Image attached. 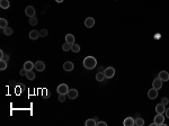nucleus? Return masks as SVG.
<instances>
[{
  "instance_id": "obj_1",
  "label": "nucleus",
  "mask_w": 169,
  "mask_h": 126,
  "mask_svg": "<svg viewBox=\"0 0 169 126\" xmlns=\"http://www.w3.org/2000/svg\"><path fill=\"white\" fill-rule=\"evenodd\" d=\"M96 65H97V60L95 59L94 56H87V57H84V60H83V67L86 68V69L91 70V69H94V68H96Z\"/></svg>"
},
{
  "instance_id": "obj_2",
  "label": "nucleus",
  "mask_w": 169,
  "mask_h": 126,
  "mask_svg": "<svg viewBox=\"0 0 169 126\" xmlns=\"http://www.w3.org/2000/svg\"><path fill=\"white\" fill-rule=\"evenodd\" d=\"M104 74H105V77H106L107 79H110V78H113L115 76V69L113 67H108V68L105 69Z\"/></svg>"
},
{
  "instance_id": "obj_3",
  "label": "nucleus",
  "mask_w": 169,
  "mask_h": 126,
  "mask_svg": "<svg viewBox=\"0 0 169 126\" xmlns=\"http://www.w3.org/2000/svg\"><path fill=\"white\" fill-rule=\"evenodd\" d=\"M162 81L160 78H157V79H154L153 80V82H152V88H154V89H157V90H159V89H161V87H162Z\"/></svg>"
},
{
  "instance_id": "obj_4",
  "label": "nucleus",
  "mask_w": 169,
  "mask_h": 126,
  "mask_svg": "<svg viewBox=\"0 0 169 126\" xmlns=\"http://www.w3.org/2000/svg\"><path fill=\"white\" fill-rule=\"evenodd\" d=\"M56 91L59 94H63V95H67L68 94V91H69V88H68V86L66 83H61L59 87H57V89Z\"/></svg>"
},
{
  "instance_id": "obj_5",
  "label": "nucleus",
  "mask_w": 169,
  "mask_h": 126,
  "mask_svg": "<svg viewBox=\"0 0 169 126\" xmlns=\"http://www.w3.org/2000/svg\"><path fill=\"white\" fill-rule=\"evenodd\" d=\"M78 90L76 89H69V91H68V94H67V96L69 99H76V98L78 97Z\"/></svg>"
},
{
  "instance_id": "obj_6",
  "label": "nucleus",
  "mask_w": 169,
  "mask_h": 126,
  "mask_svg": "<svg viewBox=\"0 0 169 126\" xmlns=\"http://www.w3.org/2000/svg\"><path fill=\"white\" fill-rule=\"evenodd\" d=\"M25 14H26V16H28V17H34L35 16V9H34V7L27 6L25 9Z\"/></svg>"
},
{
  "instance_id": "obj_7",
  "label": "nucleus",
  "mask_w": 169,
  "mask_h": 126,
  "mask_svg": "<svg viewBox=\"0 0 169 126\" xmlns=\"http://www.w3.org/2000/svg\"><path fill=\"white\" fill-rule=\"evenodd\" d=\"M165 122V117L162 114H157V116L154 117V123L155 125H162Z\"/></svg>"
},
{
  "instance_id": "obj_8",
  "label": "nucleus",
  "mask_w": 169,
  "mask_h": 126,
  "mask_svg": "<svg viewBox=\"0 0 169 126\" xmlns=\"http://www.w3.org/2000/svg\"><path fill=\"white\" fill-rule=\"evenodd\" d=\"M73 68H74V65H73V63L71 62V61H67V62L63 63V69L66 70V71H68V72L72 71Z\"/></svg>"
},
{
  "instance_id": "obj_9",
  "label": "nucleus",
  "mask_w": 169,
  "mask_h": 126,
  "mask_svg": "<svg viewBox=\"0 0 169 126\" xmlns=\"http://www.w3.org/2000/svg\"><path fill=\"white\" fill-rule=\"evenodd\" d=\"M158 96V90L154 89V88H152V89H150L148 91V97L149 99H155Z\"/></svg>"
},
{
  "instance_id": "obj_10",
  "label": "nucleus",
  "mask_w": 169,
  "mask_h": 126,
  "mask_svg": "<svg viewBox=\"0 0 169 126\" xmlns=\"http://www.w3.org/2000/svg\"><path fill=\"white\" fill-rule=\"evenodd\" d=\"M94 25H95V19L93 17H88V18H86V20H84V26H86L87 28H91Z\"/></svg>"
},
{
  "instance_id": "obj_11",
  "label": "nucleus",
  "mask_w": 169,
  "mask_h": 126,
  "mask_svg": "<svg viewBox=\"0 0 169 126\" xmlns=\"http://www.w3.org/2000/svg\"><path fill=\"white\" fill-rule=\"evenodd\" d=\"M34 69H35L36 71H43L44 69H45V63L42 62V61H37V62H35V67H34Z\"/></svg>"
},
{
  "instance_id": "obj_12",
  "label": "nucleus",
  "mask_w": 169,
  "mask_h": 126,
  "mask_svg": "<svg viewBox=\"0 0 169 126\" xmlns=\"http://www.w3.org/2000/svg\"><path fill=\"white\" fill-rule=\"evenodd\" d=\"M124 126H133L135 124V121L133 120V117H126L123 122Z\"/></svg>"
},
{
  "instance_id": "obj_13",
  "label": "nucleus",
  "mask_w": 169,
  "mask_h": 126,
  "mask_svg": "<svg viewBox=\"0 0 169 126\" xmlns=\"http://www.w3.org/2000/svg\"><path fill=\"white\" fill-rule=\"evenodd\" d=\"M158 77L160 78L162 81H169V73L167 72V71H161Z\"/></svg>"
},
{
  "instance_id": "obj_14",
  "label": "nucleus",
  "mask_w": 169,
  "mask_h": 126,
  "mask_svg": "<svg viewBox=\"0 0 169 126\" xmlns=\"http://www.w3.org/2000/svg\"><path fill=\"white\" fill-rule=\"evenodd\" d=\"M34 67H35V63H33L32 61H26L25 63H24V68L27 70V71H30L34 69Z\"/></svg>"
},
{
  "instance_id": "obj_15",
  "label": "nucleus",
  "mask_w": 169,
  "mask_h": 126,
  "mask_svg": "<svg viewBox=\"0 0 169 126\" xmlns=\"http://www.w3.org/2000/svg\"><path fill=\"white\" fill-rule=\"evenodd\" d=\"M155 111H157V114H164L166 111V108H165V105H162L161 103L158 104L157 106H155Z\"/></svg>"
},
{
  "instance_id": "obj_16",
  "label": "nucleus",
  "mask_w": 169,
  "mask_h": 126,
  "mask_svg": "<svg viewBox=\"0 0 169 126\" xmlns=\"http://www.w3.org/2000/svg\"><path fill=\"white\" fill-rule=\"evenodd\" d=\"M40 37V32H37V30H32V32L29 33V38L30 39H37Z\"/></svg>"
},
{
  "instance_id": "obj_17",
  "label": "nucleus",
  "mask_w": 169,
  "mask_h": 126,
  "mask_svg": "<svg viewBox=\"0 0 169 126\" xmlns=\"http://www.w3.org/2000/svg\"><path fill=\"white\" fill-rule=\"evenodd\" d=\"M9 6H10L9 0H0V7L2 9H8Z\"/></svg>"
},
{
  "instance_id": "obj_18",
  "label": "nucleus",
  "mask_w": 169,
  "mask_h": 126,
  "mask_svg": "<svg viewBox=\"0 0 169 126\" xmlns=\"http://www.w3.org/2000/svg\"><path fill=\"white\" fill-rule=\"evenodd\" d=\"M66 42L70 43V44H73L74 43V36L72 35V34H67L66 35Z\"/></svg>"
},
{
  "instance_id": "obj_19",
  "label": "nucleus",
  "mask_w": 169,
  "mask_h": 126,
  "mask_svg": "<svg viewBox=\"0 0 169 126\" xmlns=\"http://www.w3.org/2000/svg\"><path fill=\"white\" fill-rule=\"evenodd\" d=\"M71 51H72L73 53L80 52V45H79V44H76V43L71 44Z\"/></svg>"
},
{
  "instance_id": "obj_20",
  "label": "nucleus",
  "mask_w": 169,
  "mask_h": 126,
  "mask_svg": "<svg viewBox=\"0 0 169 126\" xmlns=\"http://www.w3.org/2000/svg\"><path fill=\"white\" fill-rule=\"evenodd\" d=\"M26 78H27L28 80H34V79H35V73H34V71H33V70L27 71V73H26Z\"/></svg>"
},
{
  "instance_id": "obj_21",
  "label": "nucleus",
  "mask_w": 169,
  "mask_h": 126,
  "mask_svg": "<svg viewBox=\"0 0 169 126\" xmlns=\"http://www.w3.org/2000/svg\"><path fill=\"white\" fill-rule=\"evenodd\" d=\"M84 124H86V126H96L97 122H96V120H95V118H93V120H87Z\"/></svg>"
},
{
  "instance_id": "obj_22",
  "label": "nucleus",
  "mask_w": 169,
  "mask_h": 126,
  "mask_svg": "<svg viewBox=\"0 0 169 126\" xmlns=\"http://www.w3.org/2000/svg\"><path fill=\"white\" fill-rule=\"evenodd\" d=\"M105 74H104V72H98L97 74H96V80L97 81H104V79H105Z\"/></svg>"
},
{
  "instance_id": "obj_23",
  "label": "nucleus",
  "mask_w": 169,
  "mask_h": 126,
  "mask_svg": "<svg viewBox=\"0 0 169 126\" xmlns=\"http://www.w3.org/2000/svg\"><path fill=\"white\" fill-rule=\"evenodd\" d=\"M0 27L3 29L6 27H8V22L5 19V18H0Z\"/></svg>"
},
{
  "instance_id": "obj_24",
  "label": "nucleus",
  "mask_w": 169,
  "mask_h": 126,
  "mask_svg": "<svg viewBox=\"0 0 169 126\" xmlns=\"http://www.w3.org/2000/svg\"><path fill=\"white\" fill-rule=\"evenodd\" d=\"M135 125L136 126H143L144 125V120L143 118H141V117H139L135 120Z\"/></svg>"
},
{
  "instance_id": "obj_25",
  "label": "nucleus",
  "mask_w": 169,
  "mask_h": 126,
  "mask_svg": "<svg viewBox=\"0 0 169 126\" xmlns=\"http://www.w3.org/2000/svg\"><path fill=\"white\" fill-rule=\"evenodd\" d=\"M3 33H5V35L10 36L12 34V29L10 27H6V28H3Z\"/></svg>"
},
{
  "instance_id": "obj_26",
  "label": "nucleus",
  "mask_w": 169,
  "mask_h": 126,
  "mask_svg": "<svg viewBox=\"0 0 169 126\" xmlns=\"http://www.w3.org/2000/svg\"><path fill=\"white\" fill-rule=\"evenodd\" d=\"M62 50L64 51V52H67V51H69V50H71V44L70 43H64L63 45H62Z\"/></svg>"
},
{
  "instance_id": "obj_27",
  "label": "nucleus",
  "mask_w": 169,
  "mask_h": 126,
  "mask_svg": "<svg viewBox=\"0 0 169 126\" xmlns=\"http://www.w3.org/2000/svg\"><path fill=\"white\" fill-rule=\"evenodd\" d=\"M6 69H7V62L6 61H3V60H0V70L3 71Z\"/></svg>"
},
{
  "instance_id": "obj_28",
  "label": "nucleus",
  "mask_w": 169,
  "mask_h": 126,
  "mask_svg": "<svg viewBox=\"0 0 169 126\" xmlns=\"http://www.w3.org/2000/svg\"><path fill=\"white\" fill-rule=\"evenodd\" d=\"M29 24L32 26H35L36 24H37V18H36L35 16H34V17H29Z\"/></svg>"
},
{
  "instance_id": "obj_29",
  "label": "nucleus",
  "mask_w": 169,
  "mask_h": 126,
  "mask_svg": "<svg viewBox=\"0 0 169 126\" xmlns=\"http://www.w3.org/2000/svg\"><path fill=\"white\" fill-rule=\"evenodd\" d=\"M40 36H41V37H45V36H47V30H46V29H41V30H40Z\"/></svg>"
},
{
  "instance_id": "obj_30",
  "label": "nucleus",
  "mask_w": 169,
  "mask_h": 126,
  "mask_svg": "<svg viewBox=\"0 0 169 126\" xmlns=\"http://www.w3.org/2000/svg\"><path fill=\"white\" fill-rule=\"evenodd\" d=\"M66 96H67V95L59 94V101H60V103H63V101L66 100Z\"/></svg>"
},
{
  "instance_id": "obj_31",
  "label": "nucleus",
  "mask_w": 169,
  "mask_h": 126,
  "mask_svg": "<svg viewBox=\"0 0 169 126\" xmlns=\"http://www.w3.org/2000/svg\"><path fill=\"white\" fill-rule=\"evenodd\" d=\"M9 59H10V56H9V54H3V56L1 57L0 60H3V61H6V62H8L9 61Z\"/></svg>"
},
{
  "instance_id": "obj_32",
  "label": "nucleus",
  "mask_w": 169,
  "mask_h": 126,
  "mask_svg": "<svg viewBox=\"0 0 169 126\" xmlns=\"http://www.w3.org/2000/svg\"><path fill=\"white\" fill-rule=\"evenodd\" d=\"M161 104L165 105V106H166V105H168V104H169V99H168V98H166V97H164V98L161 99Z\"/></svg>"
},
{
  "instance_id": "obj_33",
  "label": "nucleus",
  "mask_w": 169,
  "mask_h": 126,
  "mask_svg": "<svg viewBox=\"0 0 169 126\" xmlns=\"http://www.w3.org/2000/svg\"><path fill=\"white\" fill-rule=\"evenodd\" d=\"M26 73H27V70L25 69V68H23V69L20 70V72H19L20 76H26Z\"/></svg>"
},
{
  "instance_id": "obj_34",
  "label": "nucleus",
  "mask_w": 169,
  "mask_h": 126,
  "mask_svg": "<svg viewBox=\"0 0 169 126\" xmlns=\"http://www.w3.org/2000/svg\"><path fill=\"white\" fill-rule=\"evenodd\" d=\"M97 126H107L106 124V122H97Z\"/></svg>"
},
{
  "instance_id": "obj_35",
  "label": "nucleus",
  "mask_w": 169,
  "mask_h": 126,
  "mask_svg": "<svg viewBox=\"0 0 169 126\" xmlns=\"http://www.w3.org/2000/svg\"><path fill=\"white\" fill-rule=\"evenodd\" d=\"M165 113H166V117L169 118V108H167V109H166Z\"/></svg>"
},
{
  "instance_id": "obj_36",
  "label": "nucleus",
  "mask_w": 169,
  "mask_h": 126,
  "mask_svg": "<svg viewBox=\"0 0 169 126\" xmlns=\"http://www.w3.org/2000/svg\"><path fill=\"white\" fill-rule=\"evenodd\" d=\"M98 70H99V72H104V71H105V69L103 67H99V68H98Z\"/></svg>"
},
{
  "instance_id": "obj_37",
  "label": "nucleus",
  "mask_w": 169,
  "mask_h": 126,
  "mask_svg": "<svg viewBox=\"0 0 169 126\" xmlns=\"http://www.w3.org/2000/svg\"><path fill=\"white\" fill-rule=\"evenodd\" d=\"M3 54H5V53H3V51L1 50V51H0V59H1V57L3 56Z\"/></svg>"
},
{
  "instance_id": "obj_38",
  "label": "nucleus",
  "mask_w": 169,
  "mask_h": 126,
  "mask_svg": "<svg viewBox=\"0 0 169 126\" xmlns=\"http://www.w3.org/2000/svg\"><path fill=\"white\" fill-rule=\"evenodd\" d=\"M55 1H56V2H59V3H61V2L63 1V0H55Z\"/></svg>"
},
{
  "instance_id": "obj_39",
  "label": "nucleus",
  "mask_w": 169,
  "mask_h": 126,
  "mask_svg": "<svg viewBox=\"0 0 169 126\" xmlns=\"http://www.w3.org/2000/svg\"><path fill=\"white\" fill-rule=\"evenodd\" d=\"M115 1H116V0H115Z\"/></svg>"
}]
</instances>
